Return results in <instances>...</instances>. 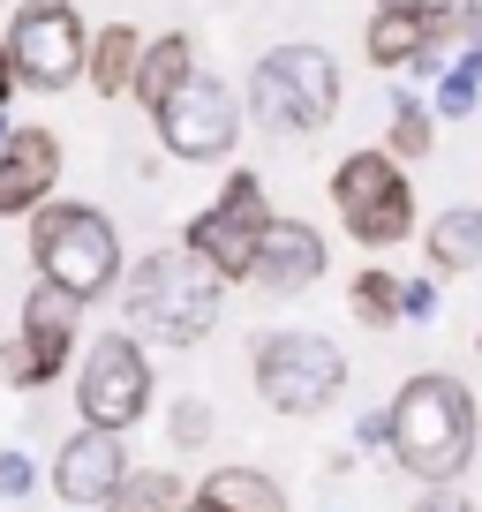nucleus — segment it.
<instances>
[{
  "label": "nucleus",
  "instance_id": "f257e3e1",
  "mask_svg": "<svg viewBox=\"0 0 482 512\" xmlns=\"http://www.w3.org/2000/svg\"><path fill=\"white\" fill-rule=\"evenodd\" d=\"M392 467H407L415 482H460L467 460H475V437H482V415H475V392L445 369H415V377L392 392Z\"/></svg>",
  "mask_w": 482,
  "mask_h": 512
},
{
  "label": "nucleus",
  "instance_id": "f03ea898",
  "mask_svg": "<svg viewBox=\"0 0 482 512\" xmlns=\"http://www.w3.org/2000/svg\"><path fill=\"white\" fill-rule=\"evenodd\" d=\"M219 302H226V279L211 272L189 241L136 256L129 279H121L129 332H136V339H159V347H196V339L219 324Z\"/></svg>",
  "mask_w": 482,
  "mask_h": 512
},
{
  "label": "nucleus",
  "instance_id": "7ed1b4c3",
  "mask_svg": "<svg viewBox=\"0 0 482 512\" xmlns=\"http://www.w3.org/2000/svg\"><path fill=\"white\" fill-rule=\"evenodd\" d=\"M31 264H38V279L68 287L76 302H106L129 279L113 219L98 204H76V196H53V204L31 211Z\"/></svg>",
  "mask_w": 482,
  "mask_h": 512
},
{
  "label": "nucleus",
  "instance_id": "20e7f679",
  "mask_svg": "<svg viewBox=\"0 0 482 512\" xmlns=\"http://www.w3.org/2000/svg\"><path fill=\"white\" fill-rule=\"evenodd\" d=\"M241 98H249L264 136H317L339 113V61L324 46H309V38H287V46H272L249 68Z\"/></svg>",
  "mask_w": 482,
  "mask_h": 512
},
{
  "label": "nucleus",
  "instance_id": "39448f33",
  "mask_svg": "<svg viewBox=\"0 0 482 512\" xmlns=\"http://www.w3.org/2000/svg\"><path fill=\"white\" fill-rule=\"evenodd\" d=\"M332 211L339 234L362 241V249H400L415 234V181H407V159H392L385 144L347 151L332 166Z\"/></svg>",
  "mask_w": 482,
  "mask_h": 512
},
{
  "label": "nucleus",
  "instance_id": "423d86ee",
  "mask_svg": "<svg viewBox=\"0 0 482 512\" xmlns=\"http://www.w3.org/2000/svg\"><path fill=\"white\" fill-rule=\"evenodd\" d=\"M249 377H257V400L272 415H324V407L347 392V354L324 332H264L249 354Z\"/></svg>",
  "mask_w": 482,
  "mask_h": 512
},
{
  "label": "nucleus",
  "instance_id": "0eeeda50",
  "mask_svg": "<svg viewBox=\"0 0 482 512\" xmlns=\"http://www.w3.org/2000/svg\"><path fill=\"white\" fill-rule=\"evenodd\" d=\"M151 392H159V377H151V354L144 339L121 324V332H98L91 347L76 354V415L98 422V430H121L129 437L136 422L151 415Z\"/></svg>",
  "mask_w": 482,
  "mask_h": 512
},
{
  "label": "nucleus",
  "instance_id": "6e6552de",
  "mask_svg": "<svg viewBox=\"0 0 482 512\" xmlns=\"http://www.w3.org/2000/svg\"><path fill=\"white\" fill-rule=\"evenodd\" d=\"M264 226H272V196H264V181L249 174V166H234V174L219 181V196H211L204 211H189L181 241H189V249L204 256L211 272H219L226 287H234V279H257Z\"/></svg>",
  "mask_w": 482,
  "mask_h": 512
},
{
  "label": "nucleus",
  "instance_id": "1a4fd4ad",
  "mask_svg": "<svg viewBox=\"0 0 482 512\" xmlns=\"http://www.w3.org/2000/svg\"><path fill=\"white\" fill-rule=\"evenodd\" d=\"M241 121H249V98H241L234 83L204 76V68H196V76L181 83V91L166 98L159 113H151V128H159L166 159H181V166H219V159H234Z\"/></svg>",
  "mask_w": 482,
  "mask_h": 512
},
{
  "label": "nucleus",
  "instance_id": "9d476101",
  "mask_svg": "<svg viewBox=\"0 0 482 512\" xmlns=\"http://www.w3.org/2000/svg\"><path fill=\"white\" fill-rule=\"evenodd\" d=\"M0 38H8L16 83H31V91H68V83H83L91 31H83L76 0H16V16H8Z\"/></svg>",
  "mask_w": 482,
  "mask_h": 512
},
{
  "label": "nucleus",
  "instance_id": "9b49d317",
  "mask_svg": "<svg viewBox=\"0 0 482 512\" xmlns=\"http://www.w3.org/2000/svg\"><path fill=\"white\" fill-rule=\"evenodd\" d=\"M83 309L91 302H76L68 287L31 279V294H23V339L0 347V377L23 384V392L68 377V369H76V347H83Z\"/></svg>",
  "mask_w": 482,
  "mask_h": 512
},
{
  "label": "nucleus",
  "instance_id": "f8f14e48",
  "mask_svg": "<svg viewBox=\"0 0 482 512\" xmlns=\"http://www.w3.org/2000/svg\"><path fill=\"white\" fill-rule=\"evenodd\" d=\"M452 31H460V8H377L362 53L370 68H407V76H445L452 61Z\"/></svg>",
  "mask_w": 482,
  "mask_h": 512
},
{
  "label": "nucleus",
  "instance_id": "ddd939ff",
  "mask_svg": "<svg viewBox=\"0 0 482 512\" xmlns=\"http://www.w3.org/2000/svg\"><path fill=\"white\" fill-rule=\"evenodd\" d=\"M121 482H129V445H121V430L76 422V437L53 452V490H61L68 505H106Z\"/></svg>",
  "mask_w": 482,
  "mask_h": 512
},
{
  "label": "nucleus",
  "instance_id": "4468645a",
  "mask_svg": "<svg viewBox=\"0 0 482 512\" xmlns=\"http://www.w3.org/2000/svg\"><path fill=\"white\" fill-rule=\"evenodd\" d=\"M61 189V136L53 128H8L0 144V219H31Z\"/></svg>",
  "mask_w": 482,
  "mask_h": 512
},
{
  "label": "nucleus",
  "instance_id": "2eb2a0df",
  "mask_svg": "<svg viewBox=\"0 0 482 512\" xmlns=\"http://www.w3.org/2000/svg\"><path fill=\"white\" fill-rule=\"evenodd\" d=\"M317 279H324V234L309 219H279V211H272L264 249H257V287L302 294V287H317Z\"/></svg>",
  "mask_w": 482,
  "mask_h": 512
},
{
  "label": "nucleus",
  "instance_id": "dca6fc26",
  "mask_svg": "<svg viewBox=\"0 0 482 512\" xmlns=\"http://www.w3.org/2000/svg\"><path fill=\"white\" fill-rule=\"evenodd\" d=\"M189 76H196V38H189V31H159V38H144V61H136L129 98H136L144 113H159Z\"/></svg>",
  "mask_w": 482,
  "mask_h": 512
},
{
  "label": "nucleus",
  "instance_id": "f3484780",
  "mask_svg": "<svg viewBox=\"0 0 482 512\" xmlns=\"http://www.w3.org/2000/svg\"><path fill=\"white\" fill-rule=\"evenodd\" d=\"M422 249H430L437 279H460L482 264V204H445L430 226H422Z\"/></svg>",
  "mask_w": 482,
  "mask_h": 512
},
{
  "label": "nucleus",
  "instance_id": "a211bd4d",
  "mask_svg": "<svg viewBox=\"0 0 482 512\" xmlns=\"http://www.w3.org/2000/svg\"><path fill=\"white\" fill-rule=\"evenodd\" d=\"M136 61H144V31H136V23H98V31H91V61H83V76H91V91H98V98H129Z\"/></svg>",
  "mask_w": 482,
  "mask_h": 512
},
{
  "label": "nucleus",
  "instance_id": "6ab92c4d",
  "mask_svg": "<svg viewBox=\"0 0 482 512\" xmlns=\"http://www.w3.org/2000/svg\"><path fill=\"white\" fill-rule=\"evenodd\" d=\"M196 497H204L211 512H287V490H279L272 475H257V467H211V475L196 482Z\"/></svg>",
  "mask_w": 482,
  "mask_h": 512
},
{
  "label": "nucleus",
  "instance_id": "aec40b11",
  "mask_svg": "<svg viewBox=\"0 0 482 512\" xmlns=\"http://www.w3.org/2000/svg\"><path fill=\"white\" fill-rule=\"evenodd\" d=\"M189 482L174 475V467H129V482L106 497L98 512H189Z\"/></svg>",
  "mask_w": 482,
  "mask_h": 512
},
{
  "label": "nucleus",
  "instance_id": "412c9836",
  "mask_svg": "<svg viewBox=\"0 0 482 512\" xmlns=\"http://www.w3.org/2000/svg\"><path fill=\"white\" fill-rule=\"evenodd\" d=\"M400 287H407L400 272H385V264H362V272L347 279V309H354V324H370V332H392V324L407 317V309H400Z\"/></svg>",
  "mask_w": 482,
  "mask_h": 512
},
{
  "label": "nucleus",
  "instance_id": "4be33fe9",
  "mask_svg": "<svg viewBox=\"0 0 482 512\" xmlns=\"http://www.w3.org/2000/svg\"><path fill=\"white\" fill-rule=\"evenodd\" d=\"M437 144V106L415 91H392V113H385V151L392 159H430Z\"/></svg>",
  "mask_w": 482,
  "mask_h": 512
},
{
  "label": "nucleus",
  "instance_id": "5701e85b",
  "mask_svg": "<svg viewBox=\"0 0 482 512\" xmlns=\"http://www.w3.org/2000/svg\"><path fill=\"white\" fill-rule=\"evenodd\" d=\"M430 106L445 113V121H467V113L482 106V46H475V38H467V46H460V53L445 61V76H437Z\"/></svg>",
  "mask_w": 482,
  "mask_h": 512
},
{
  "label": "nucleus",
  "instance_id": "b1692460",
  "mask_svg": "<svg viewBox=\"0 0 482 512\" xmlns=\"http://www.w3.org/2000/svg\"><path fill=\"white\" fill-rule=\"evenodd\" d=\"M166 437H174V452H204L211 445V400H174Z\"/></svg>",
  "mask_w": 482,
  "mask_h": 512
},
{
  "label": "nucleus",
  "instance_id": "393cba45",
  "mask_svg": "<svg viewBox=\"0 0 482 512\" xmlns=\"http://www.w3.org/2000/svg\"><path fill=\"white\" fill-rule=\"evenodd\" d=\"M31 482H38L31 452H0V505H16V497H31Z\"/></svg>",
  "mask_w": 482,
  "mask_h": 512
},
{
  "label": "nucleus",
  "instance_id": "a878e982",
  "mask_svg": "<svg viewBox=\"0 0 482 512\" xmlns=\"http://www.w3.org/2000/svg\"><path fill=\"white\" fill-rule=\"evenodd\" d=\"M400 309H407V324H430V317H437V279H407V287H400Z\"/></svg>",
  "mask_w": 482,
  "mask_h": 512
},
{
  "label": "nucleus",
  "instance_id": "bb28decb",
  "mask_svg": "<svg viewBox=\"0 0 482 512\" xmlns=\"http://www.w3.org/2000/svg\"><path fill=\"white\" fill-rule=\"evenodd\" d=\"M415 512H475V505H467V497L452 490V482H430V490L415 497Z\"/></svg>",
  "mask_w": 482,
  "mask_h": 512
},
{
  "label": "nucleus",
  "instance_id": "cd10ccee",
  "mask_svg": "<svg viewBox=\"0 0 482 512\" xmlns=\"http://www.w3.org/2000/svg\"><path fill=\"white\" fill-rule=\"evenodd\" d=\"M460 38H475V46H482V0H460Z\"/></svg>",
  "mask_w": 482,
  "mask_h": 512
},
{
  "label": "nucleus",
  "instance_id": "c85d7f7f",
  "mask_svg": "<svg viewBox=\"0 0 482 512\" xmlns=\"http://www.w3.org/2000/svg\"><path fill=\"white\" fill-rule=\"evenodd\" d=\"M8 91H16V61H8V38H0V106H8Z\"/></svg>",
  "mask_w": 482,
  "mask_h": 512
},
{
  "label": "nucleus",
  "instance_id": "c756f323",
  "mask_svg": "<svg viewBox=\"0 0 482 512\" xmlns=\"http://www.w3.org/2000/svg\"><path fill=\"white\" fill-rule=\"evenodd\" d=\"M377 8H460V0H377Z\"/></svg>",
  "mask_w": 482,
  "mask_h": 512
},
{
  "label": "nucleus",
  "instance_id": "7c9ffc66",
  "mask_svg": "<svg viewBox=\"0 0 482 512\" xmlns=\"http://www.w3.org/2000/svg\"><path fill=\"white\" fill-rule=\"evenodd\" d=\"M0 144H8V106H0Z\"/></svg>",
  "mask_w": 482,
  "mask_h": 512
},
{
  "label": "nucleus",
  "instance_id": "2f4dec72",
  "mask_svg": "<svg viewBox=\"0 0 482 512\" xmlns=\"http://www.w3.org/2000/svg\"><path fill=\"white\" fill-rule=\"evenodd\" d=\"M189 512H211V505H204V497H189Z\"/></svg>",
  "mask_w": 482,
  "mask_h": 512
},
{
  "label": "nucleus",
  "instance_id": "473e14b6",
  "mask_svg": "<svg viewBox=\"0 0 482 512\" xmlns=\"http://www.w3.org/2000/svg\"><path fill=\"white\" fill-rule=\"evenodd\" d=\"M475 354H482V332H475Z\"/></svg>",
  "mask_w": 482,
  "mask_h": 512
},
{
  "label": "nucleus",
  "instance_id": "72a5a7b5",
  "mask_svg": "<svg viewBox=\"0 0 482 512\" xmlns=\"http://www.w3.org/2000/svg\"><path fill=\"white\" fill-rule=\"evenodd\" d=\"M0 8H8V0H0Z\"/></svg>",
  "mask_w": 482,
  "mask_h": 512
}]
</instances>
